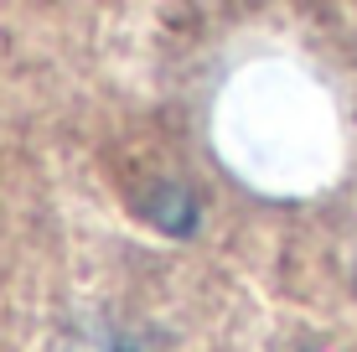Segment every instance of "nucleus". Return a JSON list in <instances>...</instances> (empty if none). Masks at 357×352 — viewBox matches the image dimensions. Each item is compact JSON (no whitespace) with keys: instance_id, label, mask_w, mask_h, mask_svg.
<instances>
[{"instance_id":"1","label":"nucleus","mask_w":357,"mask_h":352,"mask_svg":"<svg viewBox=\"0 0 357 352\" xmlns=\"http://www.w3.org/2000/svg\"><path fill=\"white\" fill-rule=\"evenodd\" d=\"M145 217H151L166 238H192L197 223H202V208H197V192L192 187L166 181V187H155L151 197H145Z\"/></svg>"},{"instance_id":"2","label":"nucleus","mask_w":357,"mask_h":352,"mask_svg":"<svg viewBox=\"0 0 357 352\" xmlns=\"http://www.w3.org/2000/svg\"><path fill=\"white\" fill-rule=\"evenodd\" d=\"M73 352H145V347H135L130 337H119V332H89V337L73 342Z\"/></svg>"}]
</instances>
